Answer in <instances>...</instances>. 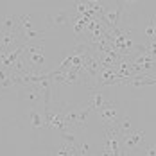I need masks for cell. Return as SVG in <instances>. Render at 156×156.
Returning a JSON list of instances; mask_svg holds the SVG:
<instances>
[{
  "label": "cell",
  "mask_w": 156,
  "mask_h": 156,
  "mask_svg": "<svg viewBox=\"0 0 156 156\" xmlns=\"http://www.w3.org/2000/svg\"><path fill=\"white\" fill-rule=\"evenodd\" d=\"M22 56L27 61V65H29V68L32 72H38V74H48L50 72V70H47V56H45L43 41L25 43Z\"/></svg>",
  "instance_id": "obj_1"
},
{
  "label": "cell",
  "mask_w": 156,
  "mask_h": 156,
  "mask_svg": "<svg viewBox=\"0 0 156 156\" xmlns=\"http://www.w3.org/2000/svg\"><path fill=\"white\" fill-rule=\"evenodd\" d=\"M122 145V156H136L142 153V147L145 145V131L144 129H133L124 136H120Z\"/></svg>",
  "instance_id": "obj_2"
},
{
  "label": "cell",
  "mask_w": 156,
  "mask_h": 156,
  "mask_svg": "<svg viewBox=\"0 0 156 156\" xmlns=\"http://www.w3.org/2000/svg\"><path fill=\"white\" fill-rule=\"evenodd\" d=\"M97 117H99V120L102 122L104 127H115L117 122L120 120L122 113H120L119 106H117L113 101H109L104 108H101L99 111H97Z\"/></svg>",
  "instance_id": "obj_3"
},
{
  "label": "cell",
  "mask_w": 156,
  "mask_h": 156,
  "mask_svg": "<svg viewBox=\"0 0 156 156\" xmlns=\"http://www.w3.org/2000/svg\"><path fill=\"white\" fill-rule=\"evenodd\" d=\"M70 23H72V16H70V11H66V9L48 11L45 15V27L47 29L63 27V25H70Z\"/></svg>",
  "instance_id": "obj_4"
},
{
  "label": "cell",
  "mask_w": 156,
  "mask_h": 156,
  "mask_svg": "<svg viewBox=\"0 0 156 156\" xmlns=\"http://www.w3.org/2000/svg\"><path fill=\"white\" fill-rule=\"evenodd\" d=\"M18 97L25 102H29V106H38L43 102V95L40 92V88L36 84H25L22 88H18Z\"/></svg>",
  "instance_id": "obj_5"
},
{
  "label": "cell",
  "mask_w": 156,
  "mask_h": 156,
  "mask_svg": "<svg viewBox=\"0 0 156 156\" xmlns=\"http://www.w3.org/2000/svg\"><path fill=\"white\" fill-rule=\"evenodd\" d=\"M0 32H15L20 34V18L15 13H9L0 20Z\"/></svg>",
  "instance_id": "obj_6"
},
{
  "label": "cell",
  "mask_w": 156,
  "mask_h": 156,
  "mask_svg": "<svg viewBox=\"0 0 156 156\" xmlns=\"http://www.w3.org/2000/svg\"><path fill=\"white\" fill-rule=\"evenodd\" d=\"M109 102V99L106 97V95L102 94V92H99V90H94L92 94H90V99H88V106L92 109H95V111H99L101 108H104L106 104Z\"/></svg>",
  "instance_id": "obj_7"
},
{
  "label": "cell",
  "mask_w": 156,
  "mask_h": 156,
  "mask_svg": "<svg viewBox=\"0 0 156 156\" xmlns=\"http://www.w3.org/2000/svg\"><path fill=\"white\" fill-rule=\"evenodd\" d=\"M50 156H79L77 154V147L68 145V144H61L58 147H50Z\"/></svg>",
  "instance_id": "obj_8"
},
{
  "label": "cell",
  "mask_w": 156,
  "mask_h": 156,
  "mask_svg": "<svg viewBox=\"0 0 156 156\" xmlns=\"http://www.w3.org/2000/svg\"><path fill=\"white\" fill-rule=\"evenodd\" d=\"M29 124H31L32 129H41V127H47V126H45V117H43V113H40L36 108L29 109Z\"/></svg>",
  "instance_id": "obj_9"
},
{
  "label": "cell",
  "mask_w": 156,
  "mask_h": 156,
  "mask_svg": "<svg viewBox=\"0 0 156 156\" xmlns=\"http://www.w3.org/2000/svg\"><path fill=\"white\" fill-rule=\"evenodd\" d=\"M115 129L120 133V136H124V135H127V133H131L135 127H133L131 119H129L127 115H122V117H120V120H119V122H117V126H115Z\"/></svg>",
  "instance_id": "obj_10"
},
{
  "label": "cell",
  "mask_w": 156,
  "mask_h": 156,
  "mask_svg": "<svg viewBox=\"0 0 156 156\" xmlns=\"http://www.w3.org/2000/svg\"><path fill=\"white\" fill-rule=\"evenodd\" d=\"M9 88H15L11 79V70L0 66V90H9Z\"/></svg>",
  "instance_id": "obj_11"
},
{
  "label": "cell",
  "mask_w": 156,
  "mask_h": 156,
  "mask_svg": "<svg viewBox=\"0 0 156 156\" xmlns=\"http://www.w3.org/2000/svg\"><path fill=\"white\" fill-rule=\"evenodd\" d=\"M142 153H144V156H156V144H153V142L145 144L142 147Z\"/></svg>",
  "instance_id": "obj_12"
},
{
  "label": "cell",
  "mask_w": 156,
  "mask_h": 156,
  "mask_svg": "<svg viewBox=\"0 0 156 156\" xmlns=\"http://www.w3.org/2000/svg\"><path fill=\"white\" fill-rule=\"evenodd\" d=\"M77 154L79 156H88V154H90V144H86V142H79Z\"/></svg>",
  "instance_id": "obj_13"
},
{
  "label": "cell",
  "mask_w": 156,
  "mask_h": 156,
  "mask_svg": "<svg viewBox=\"0 0 156 156\" xmlns=\"http://www.w3.org/2000/svg\"><path fill=\"white\" fill-rule=\"evenodd\" d=\"M147 23L151 25V29H153V34H154V40H156V13L151 16L149 20H147Z\"/></svg>",
  "instance_id": "obj_14"
}]
</instances>
